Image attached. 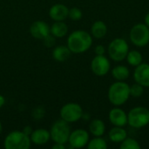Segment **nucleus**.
Wrapping results in <instances>:
<instances>
[{
    "instance_id": "1a4fd4ad",
    "label": "nucleus",
    "mask_w": 149,
    "mask_h": 149,
    "mask_svg": "<svg viewBox=\"0 0 149 149\" xmlns=\"http://www.w3.org/2000/svg\"><path fill=\"white\" fill-rule=\"evenodd\" d=\"M111 68L109 59L105 55H96L91 62V70L98 77L107 75Z\"/></svg>"
},
{
    "instance_id": "b1692460",
    "label": "nucleus",
    "mask_w": 149,
    "mask_h": 149,
    "mask_svg": "<svg viewBox=\"0 0 149 149\" xmlns=\"http://www.w3.org/2000/svg\"><path fill=\"white\" fill-rule=\"evenodd\" d=\"M120 148L121 149H141V145L135 139L127 137L120 143Z\"/></svg>"
},
{
    "instance_id": "9b49d317",
    "label": "nucleus",
    "mask_w": 149,
    "mask_h": 149,
    "mask_svg": "<svg viewBox=\"0 0 149 149\" xmlns=\"http://www.w3.org/2000/svg\"><path fill=\"white\" fill-rule=\"evenodd\" d=\"M134 79L144 87H149V64L141 63L134 71Z\"/></svg>"
},
{
    "instance_id": "5701e85b",
    "label": "nucleus",
    "mask_w": 149,
    "mask_h": 149,
    "mask_svg": "<svg viewBox=\"0 0 149 149\" xmlns=\"http://www.w3.org/2000/svg\"><path fill=\"white\" fill-rule=\"evenodd\" d=\"M88 149H107V143L102 136L94 137L92 140H89L87 145Z\"/></svg>"
},
{
    "instance_id": "c756f323",
    "label": "nucleus",
    "mask_w": 149,
    "mask_h": 149,
    "mask_svg": "<svg viewBox=\"0 0 149 149\" xmlns=\"http://www.w3.org/2000/svg\"><path fill=\"white\" fill-rule=\"evenodd\" d=\"M32 129H31V127H25L24 128V130H23V132L25 134H27V135H31V134L32 133Z\"/></svg>"
},
{
    "instance_id": "6e6552de",
    "label": "nucleus",
    "mask_w": 149,
    "mask_h": 149,
    "mask_svg": "<svg viewBox=\"0 0 149 149\" xmlns=\"http://www.w3.org/2000/svg\"><path fill=\"white\" fill-rule=\"evenodd\" d=\"M60 117L68 123H74L83 118V109L78 103L70 102L64 105L60 109Z\"/></svg>"
},
{
    "instance_id": "a211bd4d",
    "label": "nucleus",
    "mask_w": 149,
    "mask_h": 149,
    "mask_svg": "<svg viewBox=\"0 0 149 149\" xmlns=\"http://www.w3.org/2000/svg\"><path fill=\"white\" fill-rule=\"evenodd\" d=\"M72 54V52L67 45H58L56 46L52 51V58L58 62L66 61Z\"/></svg>"
},
{
    "instance_id": "ddd939ff",
    "label": "nucleus",
    "mask_w": 149,
    "mask_h": 149,
    "mask_svg": "<svg viewBox=\"0 0 149 149\" xmlns=\"http://www.w3.org/2000/svg\"><path fill=\"white\" fill-rule=\"evenodd\" d=\"M108 119L110 122L116 127H125L127 125V113L118 107L110 110Z\"/></svg>"
},
{
    "instance_id": "a878e982",
    "label": "nucleus",
    "mask_w": 149,
    "mask_h": 149,
    "mask_svg": "<svg viewBox=\"0 0 149 149\" xmlns=\"http://www.w3.org/2000/svg\"><path fill=\"white\" fill-rule=\"evenodd\" d=\"M83 13L82 10L78 8V7H72L69 9V13H68V17L72 19V21H79L82 18Z\"/></svg>"
},
{
    "instance_id": "0eeeda50",
    "label": "nucleus",
    "mask_w": 149,
    "mask_h": 149,
    "mask_svg": "<svg viewBox=\"0 0 149 149\" xmlns=\"http://www.w3.org/2000/svg\"><path fill=\"white\" fill-rule=\"evenodd\" d=\"M131 43L137 47H145L149 44V27L145 24H134L129 32Z\"/></svg>"
},
{
    "instance_id": "c85d7f7f",
    "label": "nucleus",
    "mask_w": 149,
    "mask_h": 149,
    "mask_svg": "<svg viewBox=\"0 0 149 149\" xmlns=\"http://www.w3.org/2000/svg\"><path fill=\"white\" fill-rule=\"evenodd\" d=\"M65 144H61V143H54L52 146V149H65Z\"/></svg>"
},
{
    "instance_id": "f3484780",
    "label": "nucleus",
    "mask_w": 149,
    "mask_h": 149,
    "mask_svg": "<svg viewBox=\"0 0 149 149\" xmlns=\"http://www.w3.org/2000/svg\"><path fill=\"white\" fill-rule=\"evenodd\" d=\"M107 33V26L101 20L95 21L91 26V35L97 39L103 38Z\"/></svg>"
},
{
    "instance_id": "aec40b11",
    "label": "nucleus",
    "mask_w": 149,
    "mask_h": 149,
    "mask_svg": "<svg viewBox=\"0 0 149 149\" xmlns=\"http://www.w3.org/2000/svg\"><path fill=\"white\" fill-rule=\"evenodd\" d=\"M50 31L56 38H63L68 32V26L64 21H55L50 27Z\"/></svg>"
},
{
    "instance_id": "cd10ccee",
    "label": "nucleus",
    "mask_w": 149,
    "mask_h": 149,
    "mask_svg": "<svg viewBox=\"0 0 149 149\" xmlns=\"http://www.w3.org/2000/svg\"><path fill=\"white\" fill-rule=\"evenodd\" d=\"M94 52H95V54L96 55H104L105 52H106V48L104 45H99L95 47L94 49Z\"/></svg>"
},
{
    "instance_id": "9d476101",
    "label": "nucleus",
    "mask_w": 149,
    "mask_h": 149,
    "mask_svg": "<svg viewBox=\"0 0 149 149\" xmlns=\"http://www.w3.org/2000/svg\"><path fill=\"white\" fill-rule=\"evenodd\" d=\"M89 140V133L85 129L79 128L71 132L68 143L72 148H82L87 145Z\"/></svg>"
},
{
    "instance_id": "6ab92c4d",
    "label": "nucleus",
    "mask_w": 149,
    "mask_h": 149,
    "mask_svg": "<svg viewBox=\"0 0 149 149\" xmlns=\"http://www.w3.org/2000/svg\"><path fill=\"white\" fill-rule=\"evenodd\" d=\"M89 132L94 137L103 136L106 132V125L100 119H94L89 124Z\"/></svg>"
},
{
    "instance_id": "2eb2a0df",
    "label": "nucleus",
    "mask_w": 149,
    "mask_h": 149,
    "mask_svg": "<svg viewBox=\"0 0 149 149\" xmlns=\"http://www.w3.org/2000/svg\"><path fill=\"white\" fill-rule=\"evenodd\" d=\"M30 139H31V143L35 145H38V146L45 145L51 139L50 131L45 128H38V129L33 130L30 135Z\"/></svg>"
},
{
    "instance_id": "473e14b6",
    "label": "nucleus",
    "mask_w": 149,
    "mask_h": 149,
    "mask_svg": "<svg viewBox=\"0 0 149 149\" xmlns=\"http://www.w3.org/2000/svg\"><path fill=\"white\" fill-rule=\"evenodd\" d=\"M2 130H3V127H2V124H1V122H0V134H1V133H2Z\"/></svg>"
},
{
    "instance_id": "20e7f679",
    "label": "nucleus",
    "mask_w": 149,
    "mask_h": 149,
    "mask_svg": "<svg viewBox=\"0 0 149 149\" xmlns=\"http://www.w3.org/2000/svg\"><path fill=\"white\" fill-rule=\"evenodd\" d=\"M127 124L136 129H141L149 124V109L145 107H135L127 113Z\"/></svg>"
},
{
    "instance_id": "412c9836",
    "label": "nucleus",
    "mask_w": 149,
    "mask_h": 149,
    "mask_svg": "<svg viewBox=\"0 0 149 149\" xmlns=\"http://www.w3.org/2000/svg\"><path fill=\"white\" fill-rule=\"evenodd\" d=\"M112 76L117 81H126L130 77V71L126 65H117L112 69Z\"/></svg>"
},
{
    "instance_id": "423d86ee",
    "label": "nucleus",
    "mask_w": 149,
    "mask_h": 149,
    "mask_svg": "<svg viewBox=\"0 0 149 149\" xmlns=\"http://www.w3.org/2000/svg\"><path fill=\"white\" fill-rule=\"evenodd\" d=\"M70 134H71V127L69 126V123L62 119L55 121L52 124L50 130L51 139L54 141V143H61V144L67 143Z\"/></svg>"
},
{
    "instance_id": "f8f14e48",
    "label": "nucleus",
    "mask_w": 149,
    "mask_h": 149,
    "mask_svg": "<svg viewBox=\"0 0 149 149\" xmlns=\"http://www.w3.org/2000/svg\"><path fill=\"white\" fill-rule=\"evenodd\" d=\"M31 35L37 39H44L47 35L51 33L49 25L42 20L35 21L30 27Z\"/></svg>"
},
{
    "instance_id": "393cba45",
    "label": "nucleus",
    "mask_w": 149,
    "mask_h": 149,
    "mask_svg": "<svg viewBox=\"0 0 149 149\" xmlns=\"http://www.w3.org/2000/svg\"><path fill=\"white\" fill-rule=\"evenodd\" d=\"M144 86L135 82L134 84L130 86V96L134 98L141 97L144 93Z\"/></svg>"
},
{
    "instance_id": "dca6fc26",
    "label": "nucleus",
    "mask_w": 149,
    "mask_h": 149,
    "mask_svg": "<svg viewBox=\"0 0 149 149\" xmlns=\"http://www.w3.org/2000/svg\"><path fill=\"white\" fill-rule=\"evenodd\" d=\"M108 137L110 141L113 143H121L127 137V132L123 127H116L114 126L113 128L110 129L108 133Z\"/></svg>"
},
{
    "instance_id": "f03ea898",
    "label": "nucleus",
    "mask_w": 149,
    "mask_h": 149,
    "mask_svg": "<svg viewBox=\"0 0 149 149\" xmlns=\"http://www.w3.org/2000/svg\"><path fill=\"white\" fill-rule=\"evenodd\" d=\"M108 100L114 107H120L127 103L130 96V86L126 81H115L107 92Z\"/></svg>"
},
{
    "instance_id": "f257e3e1",
    "label": "nucleus",
    "mask_w": 149,
    "mask_h": 149,
    "mask_svg": "<svg viewBox=\"0 0 149 149\" xmlns=\"http://www.w3.org/2000/svg\"><path fill=\"white\" fill-rule=\"evenodd\" d=\"M66 43L72 53H84L92 46L93 36L86 31L76 30L68 36Z\"/></svg>"
},
{
    "instance_id": "4be33fe9",
    "label": "nucleus",
    "mask_w": 149,
    "mask_h": 149,
    "mask_svg": "<svg viewBox=\"0 0 149 149\" xmlns=\"http://www.w3.org/2000/svg\"><path fill=\"white\" fill-rule=\"evenodd\" d=\"M126 59H127V62L130 65L136 67L143 62V56L139 51L132 50V51L128 52V53L126 57Z\"/></svg>"
},
{
    "instance_id": "7ed1b4c3",
    "label": "nucleus",
    "mask_w": 149,
    "mask_h": 149,
    "mask_svg": "<svg viewBox=\"0 0 149 149\" xmlns=\"http://www.w3.org/2000/svg\"><path fill=\"white\" fill-rule=\"evenodd\" d=\"M31 145L30 136L23 131H12L3 141V147L5 149H28L31 148Z\"/></svg>"
},
{
    "instance_id": "bb28decb",
    "label": "nucleus",
    "mask_w": 149,
    "mask_h": 149,
    "mask_svg": "<svg viewBox=\"0 0 149 149\" xmlns=\"http://www.w3.org/2000/svg\"><path fill=\"white\" fill-rule=\"evenodd\" d=\"M43 41H44V44L45 45V46H47V47H52V46H53V45H55L56 38H55L53 35H52V34L50 33L49 35H47V36L43 39Z\"/></svg>"
},
{
    "instance_id": "39448f33",
    "label": "nucleus",
    "mask_w": 149,
    "mask_h": 149,
    "mask_svg": "<svg viewBox=\"0 0 149 149\" xmlns=\"http://www.w3.org/2000/svg\"><path fill=\"white\" fill-rule=\"evenodd\" d=\"M128 52L129 45L124 38H114L108 45V56L115 62H121L126 59Z\"/></svg>"
},
{
    "instance_id": "7c9ffc66",
    "label": "nucleus",
    "mask_w": 149,
    "mask_h": 149,
    "mask_svg": "<svg viewBox=\"0 0 149 149\" xmlns=\"http://www.w3.org/2000/svg\"><path fill=\"white\" fill-rule=\"evenodd\" d=\"M4 104H5V98L2 94H0V109L3 107Z\"/></svg>"
},
{
    "instance_id": "2f4dec72",
    "label": "nucleus",
    "mask_w": 149,
    "mask_h": 149,
    "mask_svg": "<svg viewBox=\"0 0 149 149\" xmlns=\"http://www.w3.org/2000/svg\"><path fill=\"white\" fill-rule=\"evenodd\" d=\"M144 24L149 27V12H148L145 16V18H144Z\"/></svg>"
},
{
    "instance_id": "4468645a",
    "label": "nucleus",
    "mask_w": 149,
    "mask_h": 149,
    "mask_svg": "<svg viewBox=\"0 0 149 149\" xmlns=\"http://www.w3.org/2000/svg\"><path fill=\"white\" fill-rule=\"evenodd\" d=\"M69 9L63 3H55L49 10V16L54 21H64L68 17Z\"/></svg>"
}]
</instances>
